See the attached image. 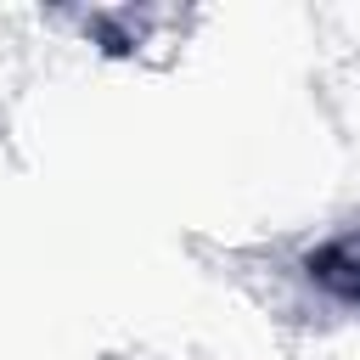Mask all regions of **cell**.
<instances>
[{"mask_svg":"<svg viewBox=\"0 0 360 360\" xmlns=\"http://www.w3.org/2000/svg\"><path fill=\"white\" fill-rule=\"evenodd\" d=\"M304 270H309V281H315V287H326L332 298L360 304V231L321 242V248L304 259Z\"/></svg>","mask_w":360,"mask_h":360,"instance_id":"obj_1","label":"cell"}]
</instances>
